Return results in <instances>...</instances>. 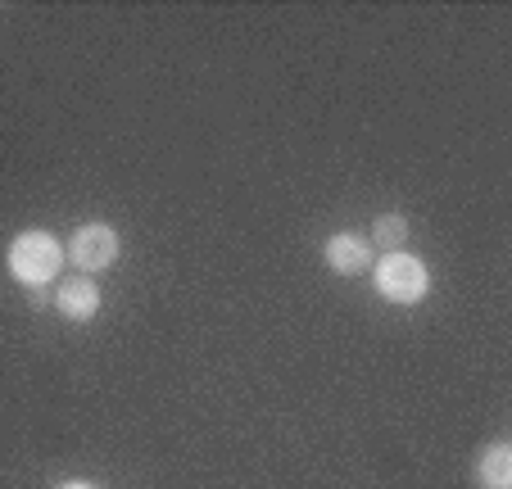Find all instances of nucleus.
Returning a JSON list of instances; mask_svg holds the SVG:
<instances>
[{"mask_svg": "<svg viewBox=\"0 0 512 489\" xmlns=\"http://www.w3.org/2000/svg\"><path fill=\"white\" fill-rule=\"evenodd\" d=\"M28 299H32V308H41V304L50 299V286H46V290H28Z\"/></svg>", "mask_w": 512, "mask_h": 489, "instance_id": "8", "label": "nucleus"}, {"mask_svg": "<svg viewBox=\"0 0 512 489\" xmlns=\"http://www.w3.org/2000/svg\"><path fill=\"white\" fill-rule=\"evenodd\" d=\"M404 240H408V218L404 213H381V218L372 222L368 245H377V250H386V254H399L404 250Z\"/></svg>", "mask_w": 512, "mask_h": 489, "instance_id": "7", "label": "nucleus"}, {"mask_svg": "<svg viewBox=\"0 0 512 489\" xmlns=\"http://www.w3.org/2000/svg\"><path fill=\"white\" fill-rule=\"evenodd\" d=\"M372 263V245L358 231H340V236L327 240V268L340 272V277H358V272H368Z\"/></svg>", "mask_w": 512, "mask_h": 489, "instance_id": "4", "label": "nucleus"}, {"mask_svg": "<svg viewBox=\"0 0 512 489\" xmlns=\"http://www.w3.org/2000/svg\"><path fill=\"white\" fill-rule=\"evenodd\" d=\"M64 268V245L50 231H23L10 245V272L23 290H46Z\"/></svg>", "mask_w": 512, "mask_h": 489, "instance_id": "1", "label": "nucleus"}, {"mask_svg": "<svg viewBox=\"0 0 512 489\" xmlns=\"http://www.w3.org/2000/svg\"><path fill=\"white\" fill-rule=\"evenodd\" d=\"M377 290L390 299V304H417V299H426V290H431V272H426L422 259H413V254H386V259L377 263Z\"/></svg>", "mask_w": 512, "mask_h": 489, "instance_id": "2", "label": "nucleus"}, {"mask_svg": "<svg viewBox=\"0 0 512 489\" xmlns=\"http://www.w3.org/2000/svg\"><path fill=\"white\" fill-rule=\"evenodd\" d=\"M64 489H91V485H82V480H73V485H64Z\"/></svg>", "mask_w": 512, "mask_h": 489, "instance_id": "9", "label": "nucleus"}, {"mask_svg": "<svg viewBox=\"0 0 512 489\" xmlns=\"http://www.w3.org/2000/svg\"><path fill=\"white\" fill-rule=\"evenodd\" d=\"M55 308L68 322H91V317L100 313V286L91 277H68L64 286L55 290Z\"/></svg>", "mask_w": 512, "mask_h": 489, "instance_id": "5", "label": "nucleus"}, {"mask_svg": "<svg viewBox=\"0 0 512 489\" xmlns=\"http://www.w3.org/2000/svg\"><path fill=\"white\" fill-rule=\"evenodd\" d=\"M476 480H481L485 489H512V444L508 440L490 444V449L481 453V462H476Z\"/></svg>", "mask_w": 512, "mask_h": 489, "instance_id": "6", "label": "nucleus"}, {"mask_svg": "<svg viewBox=\"0 0 512 489\" xmlns=\"http://www.w3.org/2000/svg\"><path fill=\"white\" fill-rule=\"evenodd\" d=\"M68 259L78 263V272H105L118 263V254H123V240H118L114 227H105V222H87V227L73 231V240H68Z\"/></svg>", "mask_w": 512, "mask_h": 489, "instance_id": "3", "label": "nucleus"}]
</instances>
